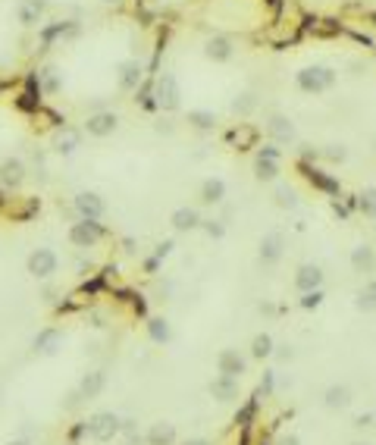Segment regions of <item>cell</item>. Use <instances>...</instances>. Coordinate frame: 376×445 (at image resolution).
I'll list each match as a JSON object with an SVG mask.
<instances>
[{"mask_svg":"<svg viewBox=\"0 0 376 445\" xmlns=\"http://www.w3.org/2000/svg\"><path fill=\"white\" fill-rule=\"evenodd\" d=\"M335 82H339V72L326 63L301 66V69L295 72V85H298L304 94H326V91L335 88Z\"/></svg>","mask_w":376,"mask_h":445,"instance_id":"obj_1","label":"cell"},{"mask_svg":"<svg viewBox=\"0 0 376 445\" xmlns=\"http://www.w3.org/2000/svg\"><path fill=\"white\" fill-rule=\"evenodd\" d=\"M358 211L364 213L367 220H376V188L373 185L358 194Z\"/></svg>","mask_w":376,"mask_h":445,"instance_id":"obj_28","label":"cell"},{"mask_svg":"<svg viewBox=\"0 0 376 445\" xmlns=\"http://www.w3.org/2000/svg\"><path fill=\"white\" fill-rule=\"evenodd\" d=\"M104 386H107V373L104 370H91V373L82 376L76 392H79V399H98V395L104 392Z\"/></svg>","mask_w":376,"mask_h":445,"instance_id":"obj_19","label":"cell"},{"mask_svg":"<svg viewBox=\"0 0 376 445\" xmlns=\"http://www.w3.org/2000/svg\"><path fill=\"white\" fill-rule=\"evenodd\" d=\"M351 445H367V442H351Z\"/></svg>","mask_w":376,"mask_h":445,"instance_id":"obj_49","label":"cell"},{"mask_svg":"<svg viewBox=\"0 0 376 445\" xmlns=\"http://www.w3.org/2000/svg\"><path fill=\"white\" fill-rule=\"evenodd\" d=\"M267 135L273 138V145H292V141L298 138L295 123L288 117H282V113H270V117H267Z\"/></svg>","mask_w":376,"mask_h":445,"instance_id":"obj_8","label":"cell"},{"mask_svg":"<svg viewBox=\"0 0 376 445\" xmlns=\"http://www.w3.org/2000/svg\"><path fill=\"white\" fill-rule=\"evenodd\" d=\"M0 182H4L6 188H19L25 182V164L19 157H6L4 164H0Z\"/></svg>","mask_w":376,"mask_h":445,"instance_id":"obj_17","label":"cell"},{"mask_svg":"<svg viewBox=\"0 0 376 445\" xmlns=\"http://www.w3.org/2000/svg\"><path fill=\"white\" fill-rule=\"evenodd\" d=\"M44 16V0H19L16 4V19L25 29H35Z\"/></svg>","mask_w":376,"mask_h":445,"instance_id":"obj_15","label":"cell"},{"mask_svg":"<svg viewBox=\"0 0 376 445\" xmlns=\"http://www.w3.org/2000/svg\"><path fill=\"white\" fill-rule=\"evenodd\" d=\"M57 76H53V69H44V88L47 91H57Z\"/></svg>","mask_w":376,"mask_h":445,"instance_id":"obj_39","label":"cell"},{"mask_svg":"<svg viewBox=\"0 0 376 445\" xmlns=\"http://www.w3.org/2000/svg\"><path fill=\"white\" fill-rule=\"evenodd\" d=\"M100 4H107V6H119L123 0H100Z\"/></svg>","mask_w":376,"mask_h":445,"instance_id":"obj_47","label":"cell"},{"mask_svg":"<svg viewBox=\"0 0 376 445\" xmlns=\"http://www.w3.org/2000/svg\"><path fill=\"white\" fill-rule=\"evenodd\" d=\"M373 423H376V414H358V417H354V427H358V430L373 427Z\"/></svg>","mask_w":376,"mask_h":445,"instance_id":"obj_38","label":"cell"},{"mask_svg":"<svg viewBox=\"0 0 376 445\" xmlns=\"http://www.w3.org/2000/svg\"><path fill=\"white\" fill-rule=\"evenodd\" d=\"M229 138L235 141V145H239V151H248V147H254V141H257V132H254L251 126L241 123L239 129H235V132L229 135Z\"/></svg>","mask_w":376,"mask_h":445,"instance_id":"obj_29","label":"cell"},{"mask_svg":"<svg viewBox=\"0 0 376 445\" xmlns=\"http://www.w3.org/2000/svg\"><path fill=\"white\" fill-rule=\"evenodd\" d=\"M217 370H220V376H235V380H241V373L248 370V361H245V354H239V348H223V352L217 354Z\"/></svg>","mask_w":376,"mask_h":445,"instance_id":"obj_10","label":"cell"},{"mask_svg":"<svg viewBox=\"0 0 376 445\" xmlns=\"http://www.w3.org/2000/svg\"><path fill=\"white\" fill-rule=\"evenodd\" d=\"M254 107H257V98H254L251 91H241L239 98L232 100V113H235V117H248Z\"/></svg>","mask_w":376,"mask_h":445,"instance_id":"obj_32","label":"cell"},{"mask_svg":"<svg viewBox=\"0 0 376 445\" xmlns=\"http://www.w3.org/2000/svg\"><path fill=\"white\" fill-rule=\"evenodd\" d=\"M282 248H286V239H282V232H267L264 239H260V251H257L260 264H264V267H273V264H276V260L282 258Z\"/></svg>","mask_w":376,"mask_h":445,"instance_id":"obj_13","label":"cell"},{"mask_svg":"<svg viewBox=\"0 0 376 445\" xmlns=\"http://www.w3.org/2000/svg\"><path fill=\"white\" fill-rule=\"evenodd\" d=\"M204 229H207V235H210V239H223V235H226V226L220 220H207Z\"/></svg>","mask_w":376,"mask_h":445,"instance_id":"obj_37","label":"cell"},{"mask_svg":"<svg viewBox=\"0 0 376 445\" xmlns=\"http://www.w3.org/2000/svg\"><path fill=\"white\" fill-rule=\"evenodd\" d=\"M276 445H301V439H298L295 433H288V436H282V439H279Z\"/></svg>","mask_w":376,"mask_h":445,"instance_id":"obj_42","label":"cell"},{"mask_svg":"<svg viewBox=\"0 0 376 445\" xmlns=\"http://www.w3.org/2000/svg\"><path fill=\"white\" fill-rule=\"evenodd\" d=\"M85 430H88V436H91L94 442H110L113 436L123 433V420H119L113 411H98V414L88 417Z\"/></svg>","mask_w":376,"mask_h":445,"instance_id":"obj_3","label":"cell"},{"mask_svg":"<svg viewBox=\"0 0 376 445\" xmlns=\"http://www.w3.org/2000/svg\"><path fill=\"white\" fill-rule=\"evenodd\" d=\"M351 270L354 273H373L376 270V251L370 245H354L351 248Z\"/></svg>","mask_w":376,"mask_h":445,"instance_id":"obj_23","label":"cell"},{"mask_svg":"<svg viewBox=\"0 0 376 445\" xmlns=\"http://www.w3.org/2000/svg\"><path fill=\"white\" fill-rule=\"evenodd\" d=\"M210 395L217 401H235L239 399V380L235 376H217V380H210Z\"/></svg>","mask_w":376,"mask_h":445,"instance_id":"obj_22","label":"cell"},{"mask_svg":"<svg viewBox=\"0 0 376 445\" xmlns=\"http://www.w3.org/2000/svg\"><path fill=\"white\" fill-rule=\"evenodd\" d=\"M6 445H32L29 439H13V442H6Z\"/></svg>","mask_w":376,"mask_h":445,"instance_id":"obj_46","label":"cell"},{"mask_svg":"<svg viewBox=\"0 0 376 445\" xmlns=\"http://www.w3.org/2000/svg\"><path fill=\"white\" fill-rule=\"evenodd\" d=\"M251 354L257 357V361H264V357H270L273 354V339L267 333H260V336H254V342H251Z\"/></svg>","mask_w":376,"mask_h":445,"instance_id":"obj_33","label":"cell"},{"mask_svg":"<svg viewBox=\"0 0 376 445\" xmlns=\"http://www.w3.org/2000/svg\"><path fill=\"white\" fill-rule=\"evenodd\" d=\"M123 433L129 436V439H135V420H123Z\"/></svg>","mask_w":376,"mask_h":445,"instance_id":"obj_41","label":"cell"},{"mask_svg":"<svg viewBox=\"0 0 376 445\" xmlns=\"http://www.w3.org/2000/svg\"><path fill=\"white\" fill-rule=\"evenodd\" d=\"M141 79H145V66L138 60H123L119 63V88L123 91H135L141 85Z\"/></svg>","mask_w":376,"mask_h":445,"instance_id":"obj_16","label":"cell"},{"mask_svg":"<svg viewBox=\"0 0 376 445\" xmlns=\"http://www.w3.org/2000/svg\"><path fill=\"white\" fill-rule=\"evenodd\" d=\"M320 305H323V288H317V292H304V298H301V307H304V311L320 307Z\"/></svg>","mask_w":376,"mask_h":445,"instance_id":"obj_36","label":"cell"},{"mask_svg":"<svg viewBox=\"0 0 376 445\" xmlns=\"http://www.w3.org/2000/svg\"><path fill=\"white\" fill-rule=\"evenodd\" d=\"M273 198H276V204L286 207V211H295V207H298V192H295L292 185H276V194H273Z\"/></svg>","mask_w":376,"mask_h":445,"instance_id":"obj_31","label":"cell"},{"mask_svg":"<svg viewBox=\"0 0 376 445\" xmlns=\"http://www.w3.org/2000/svg\"><path fill=\"white\" fill-rule=\"evenodd\" d=\"M57 254L51 251V248H35V251L29 254V260H25V267H29V273L35 276V279H51L53 273H57Z\"/></svg>","mask_w":376,"mask_h":445,"instance_id":"obj_5","label":"cell"},{"mask_svg":"<svg viewBox=\"0 0 376 445\" xmlns=\"http://www.w3.org/2000/svg\"><path fill=\"white\" fill-rule=\"evenodd\" d=\"M72 207H76V213L82 220H100L107 213V204L98 192H79L76 198H72Z\"/></svg>","mask_w":376,"mask_h":445,"instance_id":"obj_7","label":"cell"},{"mask_svg":"<svg viewBox=\"0 0 376 445\" xmlns=\"http://www.w3.org/2000/svg\"><path fill=\"white\" fill-rule=\"evenodd\" d=\"M279 354V361H288V357H292L295 352H292V348H288V345H282V352H276Z\"/></svg>","mask_w":376,"mask_h":445,"instance_id":"obj_43","label":"cell"},{"mask_svg":"<svg viewBox=\"0 0 376 445\" xmlns=\"http://www.w3.org/2000/svg\"><path fill=\"white\" fill-rule=\"evenodd\" d=\"M182 445H213L210 439H185Z\"/></svg>","mask_w":376,"mask_h":445,"instance_id":"obj_44","label":"cell"},{"mask_svg":"<svg viewBox=\"0 0 376 445\" xmlns=\"http://www.w3.org/2000/svg\"><path fill=\"white\" fill-rule=\"evenodd\" d=\"M157 132H163V135H170V132H173V126H170V123H160V126H157Z\"/></svg>","mask_w":376,"mask_h":445,"instance_id":"obj_45","label":"cell"},{"mask_svg":"<svg viewBox=\"0 0 376 445\" xmlns=\"http://www.w3.org/2000/svg\"><path fill=\"white\" fill-rule=\"evenodd\" d=\"M351 404V389L345 383H333V386L323 392V408L326 411H345Z\"/></svg>","mask_w":376,"mask_h":445,"instance_id":"obj_18","label":"cell"},{"mask_svg":"<svg viewBox=\"0 0 376 445\" xmlns=\"http://www.w3.org/2000/svg\"><path fill=\"white\" fill-rule=\"evenodd\" d=\"M170 222H173V229H176V232H192V229L204 226V220H201V213L194 211V207H176V211H173V217H170Z\"/></svg>","mask_w":376,"mask_h":445,"instance_id":"obj_20","label":"cell"},{"mask_svg":"<svg viewBox=\"0 0 376 445\" xmlns=\"http://www.w3.org/2000/svg\"><path fill=\"white\" fill-rule=\"evenodd\" d=\"M147 336H151L157 345H166V342L173 339V329H170V323H166L163 317H154V320L147 323Z\"/></svg>","mask_w":376,"mask_h":445,"instance_id":"obj_27","label":"cell"},{"mask_svg":"<svg viewBox=\"0 0 376 445\" xmlns=\"http://www.w3.org/2000/svg\"><path fill=\"white\" fill-rule=\"evenodd\" d=\"M126 445H145V442H141V439H129V442H126Z\"/></svg>","mask_w":376,"mask_h":445,"instance_id":"obj_48","label":"cell"},{"mask_svg":"<svg viewBox=\"0 0 376 445\" xmlns=\"http://www.w3.org/2000/svg\"><path fill=\"white\" fill-rule=\"evenodd\" d=\"M260 157H270V160H279V151H276V145H267V147H260Z\"/></svg>","mask_w":376,"mask_h":445,"instance_id":"obj_40","label":"cell"},{"mask_svg":"<svg viewBox=\"0 0 376 445\" xmlns=\"http://www.w3.org/2000/svg\"><path fill=\"white\" fill-rule=\"evenodd\" d=\"M116 129H119V117L113 110H98V113L85 117V132L91 138H107V135H113Z\"/></svg>","mask_w":376,"mask_h":445,"instance_id":"obj_6","label":"cell"},{"mask_svg":"<svg viewBox=\"0 0 376 445\" xmlns=\"http://www.w3.org/2000/svg\"><path fill=\"white\" fill-rule=\"evenodd\" d=\"M79 145H82V132L72 129V126H57L51 135V147L57 154H63V157H69V154L79 151Z\"/></svg>","mask_w":376,"mask_h":445,"instance_id":"obj_9","label":"cell"},{"mask_svg":"<svg viewBox=\"0 0 376 445\" xmlns=\"http://www.w3.org/2000/svg\"><path fill=\"white\" fill-rule=\"evenodd\" d=\"M100 239H104V229L98 220H79L69 226V241L76 248H94Z\"/></svg>","mask_w":376,"mask_h":445,"instance_id":"obj_4","label":"cell"},{"mask_svg":"<svg viewBox=\"0 0 376 445\" xmlns=\"http://www.w3.org/2000/svg\"><path fill=\"white\" fill-rule=\"evenodd\" d=\"M223 198H226V182L220 176H210L201 182V201L204 204H220Z\"/></svg>","mask_w":376,"mask_h":445,"instance_id":"obj_24","label":"cell"},{"mask_svg":"<svg viewBox=\"0 0 376 445\" xmlns=\"http://www.w3.org/2000/svg\"><path fill=\"white\" fill-rule=\"evenodd\" d=\"M145 442L147 445H173V442H176V427H173L170 420L151 423V427H147V433H145Z\"/></svg>","mask_w":376,"mask_h":445,"instance_id":"obj_21","label":"cell"},{"mask_svg":"<svg viewBox=\"0 0 376 445\" xmlns=\"http://www.w3.org/2000/svg\"><path fill=\"white\" fill-rule=\"evenodd\" d=\"M185 123L192 126V129H198V132H213V129H217V113H213V110H188Z\"/></svg>","mask_w":376,"mask_h":445,"instance_id":"obj_25","label":"cell"},{"mask_svg":"<svg viewBox=\"0 0 376 445\" xmlns=\"http://www.w3.org/2000/svg\"><path fill=\"white\" fill-rule=\"evenodd\" d=\"M32 348H35L38 354H44V357L57 354L60 348H63V333H60V329H53V326H47V329H41V333L35 336Z\"/></svg>","mask_w":376,"mask_h":445,"instance_id":"obj_14","label":"cell"},{"mask_svg":"<svg viewBox=\"0 0 376 445\" xmlns=\"http://www.w3.org/2000/svg\"><path fill=\"white\" fill-rule=\"evenodd\" d=\"M354 307H358V311H376V282H370L367 288H361V292L354 295Z\"/></svg>","mask_w":376,"mask_h":445,"instance_id":"obj_30","label":"cell"},{"mask_svg":"<svg viewBox=\"0 0 376 445\" xmlns=\"http://www.w3.org/2000/svg\"><path fill=\"white\" fill-rule=\"evenodd\" d=\"M295 288H298L301 295L323 288V270H320L317 264H301L298 273H295Z\"/></svg>","mask_w":376,"mask_h":445,"instance_id":"obj_11","label":"cell"},{"mask_svg":"<svg viewBox=\"0 0 376 445\" xmlns=\"http://www.w3.org/2000/svg\"><path fill=\"white\" fill-rule=\"evenodd\" d=\"M307 176H311V182H317V185H320V188H326V192L339 194V182L326 179V176H323V173H317V170H314V173H307Z\"/></svg>","mask_w":376,"mask_h":445,"instance_id":"obj_35","label":"cell"},{"mask_svg":"<svg viewBox=\"0 0 376 445\" xmlns=\"http://www.w3.org/2000/svg\"><path fill=\"white\" fill-rule=\"evenodd\" d=\"M232 53H235V44L226 35H210L204 41V57L213 60V63H226V60H232Z\"/></svg>","mask_w":376,"mask_h":445,"instance_id":"obj_12","label":"cell"},{"mask_svg":"<svg viewBox=\"0 0 376 445\" xmlns=\"http://www.w3.org/2000/svg\"><path fill=\"white\" fill-rule=\"evenodd\" d=\"M323 157L329 160V164H342V160L348 157V147L345 145H326L323 147Z\"/></svg>","mask_w":376,"mask_h":445,"instance_id":"obj_34","label":"cell"},{"mask_svg":"<svg viewBox=\"0 0 376 445\" xmlns=\"http://www.w3.org/2000/svg\"><path fill=\"white\" fill-rule=\"evenodd\" d=\"M179 104H182L179 79L173 76V72H160V76L154 79V107L163 113H173V110H179Z\"/></svg>","mask_w":376,"mask_h":445,"instance_id":"obj_2","label":"cell"},{"mask_svg":"<svg viewBox=\"0 0 376 445\" xmlns=\"http://www.w3.org/2000/svg\"><path fill=\"white\" fill-rule=\"evenodd\" d=\"M254 176L260 182H276L279 179V160H270V157H260L254 160Z\"/></svg>","mask_w":376,"mask_h":445,"instance_id":"obj_26","label":"cell"}]
</instances>
